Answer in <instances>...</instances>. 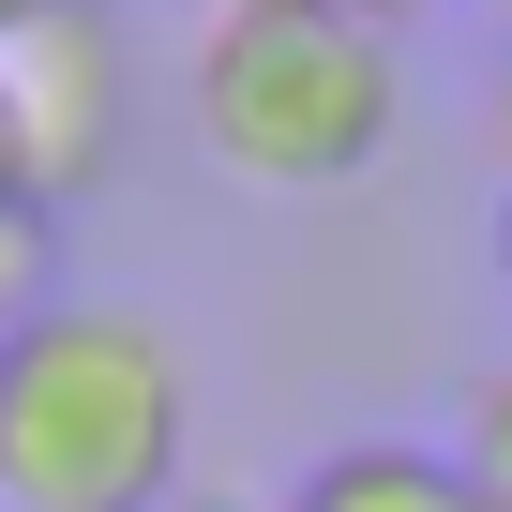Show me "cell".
<instances>
[{"label":"cell","mask_w":512,"mask_h":512,"mask_svg":"<svg viewBox=\"0 0 512 512\" xmlns=\"http://www.w3.org/2000/svg\"><path fill=\"white\" fill-rule=\"evenodd\" d=\"M196 377L151 302H46L0 332V512H166Z\"/></svg>","instance_id":"obj_1"},{"label":"cell","mask_w":512,"mask_h":512,"mask_svg":"<svg viewBox=\"0 0 512 512\" xmlns=\"http://www.w3.org/2000/svg\"><path fill=\"white\" fill-rule=\"evenodd\" d=\"M196 136L226 181H272V196H332L392 151L407 76L377 16H332V0H226L196 31Z\"/></svg>","instance_id":"obj_2"},{"label":"cell","mask_w":512,"mask_h":512,"mask_svg":"<svg viewBox=\"0 0 512 512\" xmlns=\"http://www.w3.org/2000/svg\"><path fill=\"white\" fill-rule=\"evenodd\" d=\"M0 106H16L31 211L91 196V181L121 166V31H106V0H61V16L0 31Z\"/></svg>","instance_id":"obj_3"},{"label":"cell","mask_w":512,"mask_h":512,"mask_svg":"<svg viewBox=\"0 0 512 512\" xmlns=\"http://www.w3.org/2000/svg\"><path fill=\"white\" fill-rule=\"evenodd\" d=\"M272 512H512L467 452H437V437H347V452H317Z\"/></svg>","instance_id":"obj_4"},{"label":"cell","mask_w":512,"mask_h":512,"mask_svg":"<svg viewBox=\"0 0 512 512\" xmlns=\"http://www.w3.org/2000/svg\"><path fill=\"white\" fill-rule=\"evenodd\" d=\"M452 452H467V467H482V482L512 497V362H497V377L467 392V437H452Z\"/></svg>","instance_id":"obj_5"},{"label":"cell","mask_w":512,"mask_h":512,"mask_svg":"<svg viewBox=\"0 0 512 512\" xmlns=\"http://www.w3.org/2000/svg\"><path fill=\"white\" fill-rule=\"evenodd\" d=\"M0 211H31V166H16V106H0Z\"/></svg>","instance_id":"obj_6"},{"label":"cell","mask_w":512,"mask_h":512,"mask_svg":"<svg viewBox=\"0 0 512 512\" xmlns=\"http://www.w3.org/2000/svg\"><path fill=\"white\" fill-rule=\"evenodd\" d=\"M211 16H226V0H211ZM332 16H377V31H407V16H422V0H332Z\"/></svg>","instance_id":"obj_7"},{"label":"cell","mask_w":512,"mask_h":512,"mask_svg":"<svg viewBox=\"0 0 512 512\" xmlns=\"http://www.w3.org/2000/svg\"><path fill=\"white\" fill-rule=\"evenodd\" d=\"M497 166H512V46H497Z\"/></svg>","instance_id":"obj_8"},{"label":"cell","mask_w":512,"mask_h":512,"mask_svg":"<svg viewBox=\"0 0 512 512\" xmlns=\"http://www.w3.org/2000/svg\"><path fill=\"white\" fill-rule=\"evenodd\" d=\"M31 16H61V0H0V31H31Z\"/></svg>","instance_id":"obj_9"},{"label":"cell","mask_w":512,"mask_h":512,"mask_svg":"<svg viewBox=\"0 0 512 512\" xmlns=\"http://www.w3.org/2000/svg\"><path fill=\"white\" fill-rule=\"evenodd\" d=\"M497 287H512V196H497Z\"/></svg>","instance_id":"obj_10"}]
</instances>
